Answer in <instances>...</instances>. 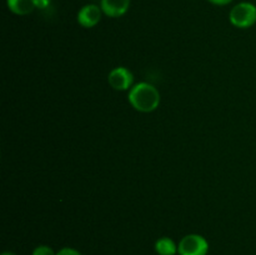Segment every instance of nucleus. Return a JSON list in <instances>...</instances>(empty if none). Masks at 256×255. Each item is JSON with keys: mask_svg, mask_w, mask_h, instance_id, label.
Wrapping results in <instances>:
<instances>
[{"mask_svg": "<svg viewBox=\"0 0 256 255\" xmlns=\"http://www.w3.org/2000/svg\"><path fill=\"white\" fill-rule=\"evenodd\" d=\"M129 102L138 112H150L159 106L160 94L152 84L140 82L130 90Z\"/></svg>", "mask_w": 256, "mask_h": 255, "instance_id": "obj_1", "label": "nucleus"}, {"mask_svg": "<svg viewBox=\"0 0 256 255\" xmlns=\"http://www.w3.org/2000/svg\"><path fill=\"white\" fill-rule=\"evenodd\" d=\"M230 22L242 29L252 26L256 22V6L252 2H240L230 12Z\"/></svg>", "mask_w": 256, "mask_h": 255, "instance_id": "obj_2", "label": "nucleus"}, {"mask_svg": "<svg viewBox=\"0 0 256 255\" xmlns=\"http://www.w3.org/2000/svg\"><path fill=\"white\" fill-rule=\"evenodd\" d=\"M209 252V244L202 235L190 234L182 238L178 245V252L180 255H206Z\"/></svg>", "mask_w": 256, "mask_h": 255, "instance_id": "obj_3", "label": "nucleus"}, {"mask_svg": "<svg viewBox=\"0 0 256 255\" xmlns=\"http://www.w3.org/2000/svg\"><path fill=\"white\" fill-rule=\"evenodd\" d=\"M134 76L130 70L126 68H115L109 74V84L115 90H128L132 85Z\"/></svg>", "mask_w": 256, "mask_h": 255, "instance_id": "obj_4", "label": "nucleus"}, {"mask_svg": "<svg viewBox=\"0 0 256 255\" xmlns=\"http://www.w3.org/2000/svg\"><path fill=\"white\" fill-rule=\"evenodd\" d=\"M102 10L98 5H85L78 12V22L84 28L95 26L102 19Z\"/></svg>", "mask_w": 256, "mask_h": 255, "instance_id": "obj_5", "label": "nucleus"}, {"mask_svg": "<svg viewBox=\"0 0 256 255\" xmlns=\"http://www.w3.org/2000/svg\"><path fill=\"white\" fill-rule=\"evenodd\" d=\"M130 0H102V10L110 18H119L129 10Z\"/></svg>", "mask_w": 256, "mask_h": 255, "instance_id": "obj_6", "label": "nucleus"}, {"mask_svg": "<svg viewBox=\"0 0 256 255\" xmlns=\"http://www.w3.org/2000/svg\"><path fill=\"white\" fill-rule=\"evenodd\" d=\"M10 12L16 15H28L34 12L35 0H6Z\"/></svg>", "mask_w": 256, "mask_h": 255, "instance_id": "obj_7", "label": "nucleus"}, {"mask_svg": "<svg viewBox=\"0 0 256 255\" xmlns=\"http://www.w3.org/2000/svg\"><path fill=\"white\" fill-rule=\"evenodd\" d=\"M155 250L159 255H175L178 252V245L170 238H160L155 242Z\"/></svg>", "mask_w": 256, "mask_h": 255, "instance_id": "obj_8", "label": "nucleus"}, {"mask_svg": "<svg viewBox=\"0 0 256 255\" xmlns=\"http://www.w3.org/2000/svg\"><path fill=\"white\" fill-rule=\"evenodd\" d=\"M32 255H56L54 252V250L52 249L48 245H40V246H36L32 252Z\"/></svg>", "mask_w": 256, "mask_h": 255, "instance_id": "obj_9", "label": "nucleus"}, {"mask_svg": "<svg viewBox=\"0 0 256 255\" xmlns=\"http://www.w3.org/2000/svg\"><path fill=\"white\" fill-rule=\"evenodd\" d=\"M56 255H82L76 249H72V248H62V250L56 252Z\"/></svg>", "mask_w": 256, "mask_h": 255, "instance_id": "obj_10", "label": "nucleus"}, {"mask_svg": "<svg viewBox=\"0 0 256 255\" xmlns=\"http://www.w3.org/2000/svg\"><path fill=\"white\" fill-rule=\"evenodd\" d=\"M50 2H52V0H35V6H36V9L44 10L49 6Z\"/></svg>", "mask_w": 256, "mask_h": 255, "instance_id": "obj_11", "label": "nucleus"}, {"mask_svg": "<svg viewBox=\"0 0 256 255\" xmlns=\"http://www.w3.org/2000/svg\"><path fill=\"white\" fill-rule=\"evenodd\" d=\"M208 2H212L215 5H228L232 2V0H208Z\"/></svg>", "mask_w": 256, "mask_h": 255, "instance_id": "obj_12", "label": "nucleus"}, {"mask_svg": "<svg viewBox=\"0 0 256 255\" xmlns=\"http://www.w3.org/2000/svg\"><path fill=\"white\" fill-rule=\"evenodd\" d=\"M2 255H16V254H14V252H4Z\"/></svg>", "mask_w": 256, "mask_h": 255, "instance_id": "obj_13", "label": "nucleus"}]
</instances>
